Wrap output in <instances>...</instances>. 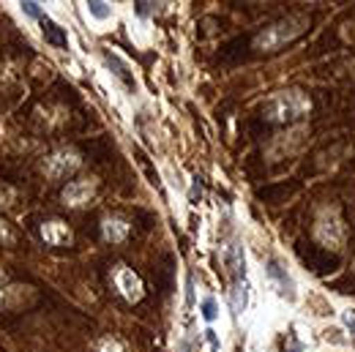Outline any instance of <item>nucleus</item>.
Wrapping results in <instances>:
<instances>
[{
  "mask_svg": "<svg viewBox=\"0 0 355 352\" xmlns=\"http://www.w3.org/2000/svg\"><path fill=\"white\" fill-rule=\"evenodd\" d=\"M263 112L273 123H295L311 112V101L301 90H282V93H273L268 98Z\"/></svg>",
  "mask_w": 355,
  "mask_h": 352,
  "instance_id": "obj_1",
  "label": "nucleus"
},
{
  "mask_svg": "<svg viewBox=\"0 0 355 352\" xmlns=\"http://www.w3.org/2000/svg\"><path fill=\"white\" fill-rule=\"evenodd\" d=\"M306 25H309L306 17H287V19H282V22L266 28V30L254 39V46H257L260 52H273V49L284 46L287 42L298 39V36L306 30Z\"/></svg>",
  "mask_w": 355,
  "mask_h": 352,
  "instance_id": "obj_2",
  "label": "nucleus"
},
{
  "mask_svg": "<svg viewBox=\"0 0 355 352\" xmlns=\"http://www.w3.org/2000/svg\"><path fill=\"white\" fill-rule=\"evenodd\" d=\"M314 240L320 246H325V249H334V252H339L345 246L347 227H345V221H342L336 208H322L317 213V219H314Z\"/></svg>",
  "mask_w": 355,
  "mask_h": 352,
  "instance_id": "obj_3",
  "label": "nucleus"
},
{
  "mask_svg": "<svg viewBox=\"0 0 355 352\" xmlns=\"http://www.w3.org/2000/svg\"><path fill=\"white\" fill-rule=\"evenodd\" d=\"M80 167H83V156H80L74 148H60V150H55L52 156L44 159V173H46V177H52V180L74 175Z\"/></svg>",
  "mask_w": 355,
  "mask_h": 352,
  "instance_id": "obj_4",
  "label": "nucleus"
},
{
  "mask_svg": "<svg viewBox=\"0 0 355 352\" xmlns=\"http://www.w3.org/2000/svg\"><path fill=\"white\" fill-rule=\"evenodd\" d=\"M266 276H268V281H270V287L276 290V295H279V298H284V301H290V303L298 298L293 276H290V273H287L279 263H268Z\"/></svg>",
  "mask_w": 355,
  "mask_h": 352,
  "instance_id": "obj_5",
  "label": "nucleus"
},
{
  "mask_svg": "<svg viewBox=\"0 0 355 352\" xmlns=\"http://www.w3.org/2000/svg\"><path fill=\"white\" fill-rule=\"evenodd\" d=\"M115 287L121 290V295H123L129 303H137V301L145 295L142 279L134 273L132 267H126V265H121V267L115 270Z\"/></svg>",
  "mask_w": 355,
  "mask_h": 352,
  "instance_id": "obj_6",
  "label": "nucleus"
},
{
  "mask_svg": "<svg viewBox=\"0 0 355 352\" xmlns=\"http://www.w3.org/2000/svg\"><path fill=\"white\" fill-rule=\"evenodd\" d=\"M42 238H44L46 246H71L74 232H71V227L66 221L52 219L42 224Z\"/></svg>",
  "mask_w": 355,
  "mask_h": 352,
  "instance_id": "obj_7",
  "label": "nucleus"
},
{
  "mask_svg": "<svg viewBox=\"0 0 355 352\" xmlns=\"http://www.w3.org/2000/svg\"><path fill=\"white\" fill-rule=\"evenodd\" d=\"M93 191H96V183L93 180H74V183H69L63 188V202L69 208H83V205L90 202Z\"/></svg>",
  "mask_w": 355,
  "mask_h": 352,
  "instance_id": "obj_8",
  "label": "nucleus"
},
{
  "mask_svg": "<svg viewBox=\"0 0 355 352\" xmlns=\"http://www.w3.org/2000/svg\"><path fill=\"white\" fill-rule=\"evenodd\" d=\"M101 58H104V63H107V69L123 82V88L126 90H137V80H134V71L129 69V63L118 55V52H110V49H104L101 52Z\"/></svg>",
  "mask_w": 355,
  "mask_h": 352,
  "instance_id": "obj_9",
  "label": "nucleus"
},
{
  "mask_svg": "<svg viewBox=\"0 0 355 352\" xmlns=\"http://www.w3.org/2000/svg\"><path fill=\"white\" fill-rule=\"evenodd\" d=\"M39 25H42V36L46 39V44H52L55 49H69V36H66V30H63L49 14H42V17H39Z\"/></svg>",
  "mask_w": 355,
  "mask_h": 352,
  "instance_id": "obj_10",
  "label": "nucleus"
},
{
  "mask_svg": "<svg viewBox=\"0 0 355 352\" xmlns=\"http://www.w3.org/2000/svg\"><path fill=\"white\" fill-rule=\"evenodd\" d=\"M129 229H132V224L126 219H121V216H107L104 224H101V232H104V238L110 243H123L129 238Z\"/></svg>",
  "mask_w": 355,
  "mask_h": 352,
  "instance_id": "obj_11",
  "label": "nucleus"
},
{
  "mask_svg": "<svg viewBox=\"0 0 355 352\" xmlns=\"http://www.w3.org/2000/svg\"><path fill=\"white\" fill-rule=\"evenodd\" d=\"M230 303H232V311H235V314L246 311V306H249V284H246V279L232 281V290H230Z\"/></svg>",
  "mask_w": 355,
  "mask_h": 352,
  "instance_id": "obj_12",
  "label": "nucleus"
},
{
  "mask_svg": "<svg viewBox=\"0 0 355 352\" xmlns=\"http://www.w3.org/2000/svg\"><path fill=\"white\" fill-rule=\"evenodd\" d=\"M85 8H88V17L90 19H96V22H107V19H112V6H110V3L93 0V3H85Z\"/></svg>",
  "mask_w": 355,
  "mask_h": 352,
  "instance_id": "obj_13",
  "label": "nucleus"
},
{
  "mask_svg": "<svg viewBox=\"0 0 355 352\" xmlns=\"http://www.w3.org/2000/svg\"><path fill=\"white\" fill-rule=\"evenodd\" d=\"M200 314H202L205 322H216V319H219V301H216L214 295H205V298L200 301Z\"/></svg>",
  "mask_w": 355,
  "mask_h": 352,
  "instance_id": "obj_14",
  "label": "nucleus"
},
{
  "mask_svg": "<svg viewBox=\"0 0 355 352\" xmlns=\"http://www.w3.org/2000/svg\"><path fill=\"white\" fill-rule=\"evenodd\" d=\"M219 350H222V339H219V333L214 328H208L202 333V339H200V352H219Z\"/></svg>",
  "mask_w": 355,
  "mask_h": 352,
  "instance_id": "obj_15",
  "label": "nucleus"
},
{
  "mask_svg": "<svg viewBox=\"0 0 355 352\" xmlns=\"http://www.w3.org/2000/svg\"><path fill=\"white\" fill-rule=\"evenodd\" d=\"M19 8H22V14H25V17H33V19H39V17L44 14V8H42L39 3H22Z\"/></svg>",
  "mask_w": 355,
  "mask_h": 352,
  "instance_id": "obj_16",
  "label": "nucleus"
},
{
  "mask_svg": "<svg viewBox=\"0 0 355 352\" xmlns=\"http://www.w3.org/2000/svg\"><path fill=\"white\" fill-rule=\"evenodd\" d=\"M14 197H17V194H14L11 186H0V205H3V208H8V205L14 202Z\"/></svg>",
  "mask_w": 355,
  "mask_h": 352,
  "instance_id": "obj_17",
  "label": "nucleus"
},
{
  "mask_svg": "<svg viewBox=\"0 0 355 352\" xmlns=\"http://www.w3.org/2000/svg\"><path fill=\"white\" fill-rule=\"evenodd\" d=\"M98 352H123V350H121V344H118L115 339H104V342L98 344Z\"/></svg>",
  "mask_w": 355,
  "mask_h": 352,
  "instance_id": "obj_18",
  "label": "nucleus"
},
{
  "mask_svg": "<svg viewBox=\"0 0 355 352\" xmlns=\"http://www.w3.org/2000/svg\"><path fill=\"white\" fill-rule=\"evenodd\" d=\"M342 317H345V325H347V328H350V331L355 333V308H347Z\"/></svg>",
  "mask_w": 355,
  "mask_h": 352,
  "instance_id": "obj_19",
  "label": "nucleus"
},
{
  "mask_svg": "<svg viewBox=\"0 0 355 352\" xmlns=\"http://www.w3.org/2000/svg\"><path fill=\"white\" fill-rule=\"evenodd\" d=\"M0 224H3V221H0ZM0 235H3V238H6V240H8V243H11V240H14V235H11V232H8V229H6V227H0Z\"/></svg>",
  "mask_w": 355,
  "mask_h": 352,
  "instance_id": "obj_20",
  "label": "nucleus"
}]
</instances>
